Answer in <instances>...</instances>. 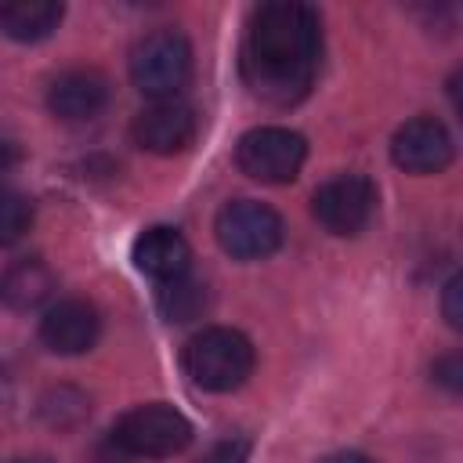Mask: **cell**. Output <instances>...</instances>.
Masks as SVG:
<instances>
[{
	"label": "cell",
	"mask_w": 463,
	"mask_h": 463,
	"mask_svg": "<svg viewBox=\"0 0 463 463\" xmlns=\"http://www.w3.org/2000/svg\"><path fill=\"white\" fill-rule=\"evenodd\" d=\"M322 61V18L311 4L275 0L260 4L242 40V83L246 90L275 109L297 105Z\"/></svg>",
	"instance_id": "1"
},
{
	"label": "cell",
	"mask_w": 463,
	"mask_h": 463,
	"mask_svg": "<svg viewBox=\"0 0 463 463\" xmlns=\"http://www.w3.org/2000/svg\"><path fill=\"white\" fill-rule=\"evenodd\" d=\"M253 362L257 354L250 336L232 326H206L181 351V365L192 376V383L213 394H228L242 387L253 373Z\"/></svg>",
	"instance_id": "2"
},
{
	"label": "cell",
	"mask_w": 463,
	"mask_h": 463,
	"mask_svg": "<svg viewBox=\"0 0 463 463\" xmlns=\"http://www.w3.org/2000/svg\"><path fill=\"white\" fill-rule=\"evenodd\" d=\"M109 441L116 445L119 456H134V459H166L177 456L192 445V423L184 412H177L166 402H145L127 409Z\"/></svg>",
	"instance_id": "3"
},
{
	"label": "cell",
	"mask_w": 463,
	"mask_h": 463,
	"mask_svg": "<svg viewBox=\"0 0 463 463\" xmlns=\"http://www.w3.org/2000/svg\"><path fill=\"white\" fill-rule=\"evenodd\" d=\"M130 80L152 101L177 98L192 80V43L177 29H152L130 51Z\"/></svg>",
	"instance_id": "4"
},
{
	"label": "cell",
	"mask_w": 463,
	"mask_h": 463,
	"mask_svg": "<svg viewBox=\"0 0 463 463\" xmlns=\"http://www.w3.org/2000/svg\"><path fill=\"white\" fill-rule=\"evenodd\" d=\"M213 235L221 242V250L235 260H264L271 257L282 239H286V224L279 217V210H271L260 199H232L217 210L213 217Z\"/></svg>",
	"instance_id": "5"
},
{
	"label": "cell",
	"mask_w": 463,
	"mask_h": 463,
	"mask_svg": "<svg viewBox=\"0 0 463 463\" xmlns=\"http://www.w3.org/2000/svg\"><path fill=\"white\" fill-rule=\"evenodd\" d=\"M304 159H307V141L289 127H253L239 137L235 148L239 170L260 184L297 181Z\"/></svg>",
	"instance_id": "6"
},
{
	"label": "cell",
	"mask_w": 463,
	"mask_h": 463,
	"mask_svg": "<svg viewBox=\"0 0 463 463\" xmlns=\"http://www.w3.org/2000/svg\"><path fill=\"white\" fill-rule=\"evenodd\" d=\"M376 203H380V192H376L373 177H365V174H336V177H329L326 184L315 188L311 213L329 235L351 239V235L369 228V221L376 213Z\"/></svg>",
	"instance_id": "7"
},
{
	"label": "cell",
	"mask_w": 463,
	"mask_h": 463,
	"mask_svg": "<svg viewBox=\"0 0 463 463\" xmlns=\"http://www.w3.org/2000/svg\"><path fill=\"white\" fill-rule=\"evenodd\" d=\"M199 134V116L188 101L170 98V101H152L145 105L134 123H130V137L137 148L152 152V156H174L184 152Z\"/></svg>",
	"instance_id": "8"
},
{
	"label": "cell",
	"mask_w": 463,
	"mask_h": 463,
	"mask_svg": "<svg viewBox=\"0 0 463 463\" xmlns=\"http://www.w3.org/2000/svg\"><path fill=\"white\" fill-rule=\"evenodd\" d=\"M456 156L449 127L434 116L405 119L391 137V159L405 174H441Z\"/></svg>",
	"instance_id": "9"
},
{
	"label": "cell",
	"mask_w": 463,
	"mask_h": 463,
	"mask_svg": "<svg viewBox=\"0 0 463 463\" xmlns=\"http://www.w3.org/2000/svg\"><path fill=\"white\" fill-rule=\"evenodd\" d=\"M101 336V315L83 297H61L47 304L40 318V340L54 354H83Z\"/></svg>",
	"instance_id": "10"
},
{
	"label": "cell",
	"mask_w": 463,
	"mask_h": 463,
	"mask_svg": "<svg viewBox=\"0 0 463 463\" xmlns=\"http://www.w3.org/2000/svg\"><path fill=\"white\" fill-rule=\"evenodd\" d=\"M112 87L109 76L98 69H65L47 87V109L61 123H87L109 109Z\"/></svg>",
	"instance_id": "11"
},
{
	"label": "cell",
	"mask_w": 463,
	"mask_h": 463,
	"mask_svg": "<svg viewBox=\"0 0 463 463\" xmlns=\"http://www.w3.org/2000/svg\"><path fill=\"white\" fill-rule=\"evenodd\" d=\"M130 257H134V264H137L141 275L156 279V286L159 282H170V279H181L192 268V246H188V239L177 228H166V224L145 228L134 239Z\"/></svg>",
	"instance_id": "12"
},
{
	"label": "cell",
	"mask_w": 463,
	"mask_h": 463,
	"mask_svg": "<svg viewBox=\"0 0 463 463\" xmlns=\"http://www.w3.org/2000/svg\"><path fill=\"white\" fill-rule=\"evenodd\" d=\"M54 289H58V275L40 257L11 260L0 275V300L11 311H36L54 297Z\"/></svg>",
	"instance_id": "13"
},
{
	"label": "cell",
	"mask_w": 463,
	"mask_h": 463,
	"mask_svg": "<svg viewBox=\"0 0 463 463\" xmlns=\"http://www.w3.org/2000/svg\"><path fill=\"white\" fill-rule=\"evenodd\" d=\"M65 7L54 0H14L0 4V33L18 43H40L61 25Z\"/></svg>",
	"instance_id": "14"
},
{
	"label": "cell",
	"mask_w": 463,
	"mask_h": 463,
	"mask_svg": "<svg viewBox=\"0 0 463 463\" xmlns=\"http://www.w3.org/2000/svg\"><path fill=\"white\" fill-rule=\"evenodd\" d=\"M156 304H159L166 322H192V318H199L206 311V286L199 279H192V275L159 282Z\"/></svg>",
	"instance_id": "15"
},
{
	"label": "cell",
	"mask_w": 463,
	"mask_h": 463,
	"mask_svg": "<svg viewBox=\"0 0 463 463\" xmlns=\"http://www.w3.org/2000/svg\"><path fill=\"white\" fill-rule=\"evenodd\" d=\"M29 228H33V199L14 188H0V250L22 242Z\"/></svg>",
	"instance_id": "16"
},
{
	"label": "cell",
	"mask_w": 463,
	"mask_h": 463,
	"mask_svg": "<svg viewBox=\"0 0 463 463\" xmlns=\"http://www.w3.org/2000/svg\"><path fill=\"white\" fill-rule=\"evenodd\" d=\"M40 412H43V420L54 423V427H72V423H80V420L90 412V402H87L80 391H72V387H58V391H51V394L40 402Z\"/></svg>",
	"instance_id": "17"
},
{
	"label": "cell",
	"mask_w": 463,
	"mask_h": 463,
	"mask_svg": "<svg viewBox=\"0 0 463 463\" xmlns=\"http://www.w3.org/2000/svg\"><path fill=\"white\" fill-rule=\"evenodd\" d=\"M199 463H250V441L246 438H221L206 449Z\"/></svg>",
	"instance_id": "18"
},
{
	"label": "cell",
	"mask_w": 463,
	"mask_h": 463,
	"mask_svg": "<svg viewBox=\"0 0 463 463\" xmlns=\"http://www.w3.org/2000/svg\"><path fill=\"white\" fill-rule=\"evenodd\" d=\"M430 373H434V383H441L445 391H459L463 387V362H459V354H445V358H438L434 365H430Z\"/></svg>",
	"instance_id": "19"
},
{
	"label": "cell",
	"mask_w": 463,
	"mask_h": 463,
	"mask_svg": "<svg viewBox=\"0 0 463 463\" xmlns=\"http://www.w3.org/2000/svg\"><path fill=\"white\" fill-rule=\"evenodd\" d=\"M459 289H463V279H459V275H452V279L445 282V289H441V311H445V322H449L452 329H459V326H463V311H459Z\"/></svg>",
	"instance_id": "20"
},
{
	"label": "cell",
	"mask_w": 463,
	"mask_h": 463,
	"mask_svg": "<svg viewBox=\"0 0 463 463\" xmlns=\"http://www.w3.org/2000/svg\"><path fill=\"white\" fill-rule=\"evenodd\" d=\"M18 163H22V152H18V145L0 137V181H4L7 174H14V166H18ZM0 188H4V184H0Z\"/></svg>",
	"instance_id": "21"
},
{
	"label": "cell",
	"mask_w": 463,
	"mask_h": 463,
	"mask_svg": "<svg viewBox=\"0 0 463 463\" xmlns=\"http://www.w3.org/2000/svg\"><path fill=\"white\" fill-rule=\"evenodd\" d=\"M318 463H373V459L362 456V452H329V456H322Z\"/></svg>",
	"instance_id": "22"
},
{
	"label": "cell",
	"mask_w": 463,
	"mask_h": 463,
	"mask_svg": "<svg viewBox=\"0 0 463 463\" xmlns=\"http://www.w3.org/2000/svg\"><path fill=\"white\" fill-rule=\"evenodd\" d=\"M11 463H54L51 456H18V459H11Z\"/></svg>",
	"instance_id": "23"
}]
</instances>
